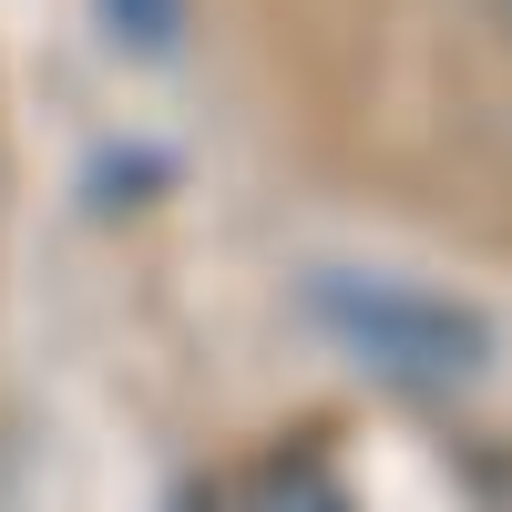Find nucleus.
<instances>
[{"instance_id": "7ed1b4c3", "label": "nucleus", "mask_w": 512, "mask_h": 512, "mask_svg": "<svg viewBox=\"0 0 512 512\" xmlns=\"http://www.w3.org/2000/svg\"><path fill=\"white\" fill-rule=\"evenodd\" d=\"M123 41H164V21H175V0H113Z\"/></svg>"}, {"instance_id": "f03ea898", "label": "nucleus", "mask_w": 512, "mask_h": 512, "mask_svg": "<svg viewBox=\"0 0 512 512\" xmlns=\"http://www.w3.org/2000/svg\"><path fill=\"white\" fill-rule=\"evenodd\" d=\"M246 512H349V492H338V472H328L318 451H277L267 472H256Z\"/></svg>"}, {"instance_id": "20e7f679", "label": "nucleus", "mask_w": 512, "mask_h": 512, "mask_svg": "<svg viewBox=\"0 0 512 512\" xmlns=\"http://www.w3.org/2000/svg\"><path fill=\"white\" fill-rule=\"evenodd\" d=\"M492 11H502V21H512V0H492Z\"/></svg>"}, {"instance_id": "f257e3e1", "label": "nucleus", "mask_w": 512, "mask_h": 512, "mask_svg": "<svg viewBox=\"0 0 512 512\" xmlns=\"http://www.w3.org/2000/svg\"><path fill=\"white\" fill-rule=\"evenodd\" d=\"M318 318L349 338L379 379H400V390H451V379H472L482 349H492V328L472 308H451L431 287H400V277H328Z\"/></svg>"}]
</instances>
